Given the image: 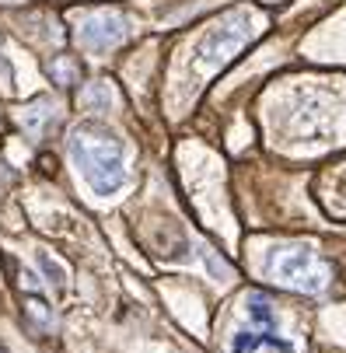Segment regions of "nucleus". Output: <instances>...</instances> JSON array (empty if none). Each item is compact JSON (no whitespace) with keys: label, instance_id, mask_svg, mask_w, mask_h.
<instances>
[{"label":"nucleus","instance_id":"obj_4","mask_svg":"<svg viewBox=\"0 0 346 353\" xmlns=\"http://www.w3.org/2000/svg\"><path fill=\"white\" fill-rule=\"evenodd\" d=\"M130 35V21L119 14V11H94L81 21L77 28V39L84 49L91 53H105V49H116L123 39Z\"/></svg>","mask_w":346,"mask_h":353},{"label":"nucleus","instance_id":"obj_6","mask_svg":"<svg viewBox=\"0 0 346 353\" xmlns=\"http://www.w3.org/2000/svg\"><path fill=\"white\" fill-rule=\"evenodd\" d=\"M259 346H273V350H280V353H294V346H290L287 339L269 336V332H238V336L231 339V353H252V350H259Z\"/></svg>","mask_w":346,"mask_h":353},{"label":"nucleus","instance_id":"obj_12","mask_svg":"<svg viewBox=\"0 0 346 353\" xmlns=\"http://www.w3.org/2000/svg\"><path fill=\"white\" fill-rule=\"evenodd\" d=\"M42 172H45V175H53V172H57V158H49V154H45V158H42Z\"/></svg>","mask_w":346,"mask_h":353},{"label":"nucleus","instance_id":"obj_9","mask_svg":"<svg viewBox=\"0 0 346 353\" xmlns=\"http://www.w3.org/2000/svg\"><path fill=\"white\" fill-rule=\"evenodd\" d=\"M84 105H88V109H98V112H105V109L112 105V91H109V84H105V81L91 84V88L84 91Z\"/></svg>","mask_w":346,"mask_h":353},{"label":"nucleus","instance_id":"obj_14","mask_svg":"<svg viewBox=\"0 0 346 353\" xmlns=\"http://www.w3.org/2000/svg\"><path fill=\"white\" fill-rule=\"evenodd\" d=\"M0 353H8V350H4V346H0Z\"/></svg>","mask_w":346,"mask_h":353},{"label":"nucleus","instance_id":"obj_2","mask_svg":"<svg viewBox=\"0 0 346 353\" xmlns=\"http://www.w3.org/2000/svg\"><path fill=\"white\" fill-rule=\"evenodd\" d=\"M266 270H269L273 280H280L290 290H301V294H318L329 283V266L308 245H280V248H273Z\"/></svg>","mask_w":346,"mask_h":353},{"label":"nucleus","instance_id":"obj_3","mask_svg":"<svg viewBox=\"0 0 346 353\" xmlns=\"http://www.w3.org/2000/svg\"><path fill=\"white\" fill-rule=\"evenodd\" d=\"M256 35V21L249 11H231L224 14L214 28H207V35L196 42V63L214 70L221 63H227L234 53H241L249 39Z\"/></svg>","mask_w":346,"mask_h":353},{"label":"nucleus","instance_id":"obj_7","mask_svg":"<svg viewBox=\"0 0 346 353\" xmlns=\"http://www.w3.org/2000/svg\"><path fill=\"white\" fill-rule=\"evenodd\" d=\"M49 119H57L53 98H39V102H32V105L25 109V116H21V123H25L28 133H42V126H45Z\"/></svg>","mask_w":346,"mask_h":353},{"label":"nucleus","instance_id":"obj_13","mask_svg":"<svg viewBox=\"0 0 346 353\" xmlns=\"http://www.w3.org/2000/svg\"><path fill=\"white\" fill-rule=\"evenodd\" d=\"M0 4H18V0H0Z\"/></svg>","mask_w":346,"mask_h":353},{"label":"nucleus","instance_id":"obj_10","mask_svg":"<svg viewBox=\"0 0 346 353\" xmlns=\"http://www.w3.org/2000/svg\"><path fill=\"white\" fill-rule=\"evenodd\" d=\"M28 315H32V322H39L42 329L53 325V312H49V305H45L42 297H28Z\"/></svg>","mask_w":346,"mask_h":353},{"label":"nucleus","instance_id":"obj_11","mask_svg":"<svg viewBox=\"0 0 346 353\" xmlns=\"http://www.w3.org/2000/svg\"><path fill=\"white\" fill-rule=\"evenodd\" d=\"M39 266L45 270V276H49V280H53L57 287H63V280H67V276H63V270H60V266H57L53 259H49V256H45V252H39Z\"/></svg>","mask_w":346,"mask_h":353},{"label":"nucleus","instance_id":"obj_1","mask_svg":"<svg viewBox=\"0 0 346 353\" xmlns=\"http://www.w3.org/2000/svg\"><path fill=\"white\" fill-rule=\"evenodd\" d=\"M70 154L81 168V175L88 179V185L98 196H109L123 185L126 179V161H123V143L112 130L84 123L74 130L70 137Z\"/></svg>","mask_w":346,"mask_h":353},{"label":"nucleus","instance_id":"obj_8","mask_svg":"<svg viewBox=\"0 0 346 353\" xmlns=\"http://www.w3.org/2000/svg\"><path fill=\"white\" fill-rule=\"evenodd\" d=\"M45 70H49V77H53L57 84H63V88L81 84V63H77L74 57H53Z\"/></svg>","mask_w":346,"mask_h":353},{"label":"nucleus","instance_id":"obj_5","mask_svg":"<svg viewBox=\"0 0 346 353\" xmlns=\"http://www.w3.org/2000/svg\"><path fill=\"white\" fill-rule=\"evenodd\" d=\"M245 308H249V319H252V325H256L259 332L276 336V312H273V301H269L266 294L252 290L249 297H245Z\"/></svg>","mask_w":346,"mask_h":353}]
</instances>
